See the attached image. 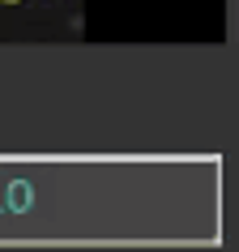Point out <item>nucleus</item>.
<instances>
[{
	"label": "nucleus",
	"instance_id": "1",
	"mask_svg": "<svg viewBox=\"0 0 239 252\" xmlns=\"http://www.w3.org/2000/svg\"><path fill=\"white\" fill-rule=\"evenodd\" d=\"M0 4H22V0H0Z\"/></svg>",
	"mask_w": 239,
	"mask_h": 252
}]
</instances>
